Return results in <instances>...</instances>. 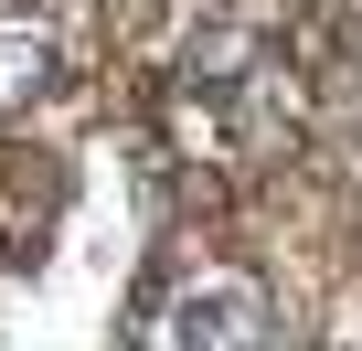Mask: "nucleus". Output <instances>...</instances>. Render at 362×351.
<instances>
[{
    "label": "nucleus",
    "mask_w": 362,
    "mask_h": 351,
    "mask_svg": "<svg viewBox=\"0 0 362 351\" xmlns=\"http://www.w3.org/2000/svg\"><path fill=\"white\" fill-rule=\"evenodd\" d=\"M139 351H267V287L245 266H192L149 309Z\"/></svg>",
    "instance_id": "1"
},
{
    "label": "nucleus",
    "mask_w": 362,
    "mask_h": 351,
    "mask_svg": "<svg viewBox=\"0 0 362 351\" xmlns=\"http://www.w3.org/2000/svg\"><path fill=\"white\" fill-rule=\"evenodd\" d=\"M43 85H54V32L43 22H0V117L33 107Z\"/></svg>",
    "instance_id": "2"
}]
</instances>
